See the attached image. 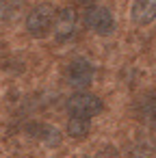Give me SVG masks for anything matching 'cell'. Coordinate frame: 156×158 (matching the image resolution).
Here are the masks:
<instances>
[{"label":"cell","instance_id":"cell-2","mask_svg":"<svg viewBox=\"0 0 156 158\" xmlns=\"http://www.w3.org/2000/svg\"><path fill=\"white\" fill-rule=\"evenodd\" d=\"M65 108L70 113V117H80V119H91L95 115H100L104 110V102L100 95L89 93V91H78L74 95L67 98Z\"/></svg>","mask_w":156,"mask_h":158},{"label":"cell","instance_id":"cell-6","mask_svg":"<svg viewBox=\"0 0 156 158\" xmlns=\"http://www.w3.org/2000/svg\"><path fill=\"white\" fill-rule=\"evenodd\" d=\"M130 20L137 26H147L156 20V0H132Z\"/></svg>","mask_w":156,"mask_h":158},{"label":"cell","instance_id":"cell-3","mask_svg":"<svg viewBox=\"0 0 156 158\" xmlns=\"http://www.w3.org/2000/svg\"><path fill=\"white\" fill-rule=\"evenodd\" d=\"M85 26L95 33V35H113L115 28H117V22H115V15L108 7H100V5H93V7H87L85 11Z\"/></svg>","mask_w":156,"mask_h":158},{"label":"cell","instance_id":"cell-8","mask_svg":"<svg viewBox=\"0 0 156 158\" xmlns=\"http://www.w3.org/2000/svg\"><path fill=\"white\" fill-rule=\"evenodd\" d=\"M26 132H28L33 139L46 143L48 147H57V145H61V132H59L54 126H50V123H41V121H37V123H28V126H26Z\"/></svg>","mask_w":156,"mask_h":158},{"label":"cell","instance_id":"cell-11","mask_svg":"<svg viewBox=\"0 0 156 158\" xmlns=\"http://www.w3.org/2000/svg\"><path fill=\"white\" fill-rule=\"evenodd\" d=\"M150 156H152V149H150L147 145H137V147H132L130 154H128V158H150Z\"/></svg>","mask_w":156,"mask_h":158},{"label":"cell","instance_id":"cell-4","mask_svg":"<svg viewBox=\"0 0 156 158\" xmlns=\"http://www.w3.org/2000/svg\"><path fill=\"white\" fill-rule=\"evenodd\" d=\"M93 78H95V65L89 59L78 56V59L70 61L65 67V80L74 89H87L93 82Z\"/></svg>","mask_w":156,"mask_h":158},{"label":"cell","instance_id":"cell-10","mask_svg":"<svg viewBox=\"0 0 156 158\" xmlns=\"http://www.w3.org/2000/svg\"><path fill=\"white\" fill-rule=\"evenodd\" d=\"M91 130V119H80V117H70L67 119V134L72 139H85Z\"/></svg>","mask_w":156,"mask_h":158},{"label":"cell","instance_id":"cell-9","mask_svg":"<svg viewBox=\"0 0 156 158\" xmlns=\"http://www.w3.org/2000/svg\"><path fill=\"white\" fill-rule=\"evenodd\" d=\"M26 5V0H0V24L15 20Z\"/></svg>","mask_w":156,"mask_h":158},{"label":"cell","instance_id":"cell-12","mask_svg":"<svg viewBox=\"0 0 156 158\" xmlns=\"http://www.w3.org/2000/svg\"><path fill=\"white\" fill-rule=\"evenodd\" d=\"M74 2H78V5H82V7H93L98 0H74Z\"/></svg>","mask_w":156,"mask_h":158},{"label":"cell","instance_id":"cell-7","mask_svg":"<svg viewBox=\"0 0 156 158\" xmlns=\"http://www.w3.org/2000/svg\"><path fill=\"white\" fill-rule=\"evenodd\" d=\"M137 115L145 126L156 128V89L145 91L137 100Z\"/></svg>","mask_w":156,"mask_h":158},{"label":"cell","instance_id":"cell-5","mask_svg":"<svg viewBox=\"0 0 156 158\" xmlns=\"http://www.w3.org/2000/svg\"><path fill=\"white\" fill-rule=\"evenodd\" d=\"M78 31V15L72 7H63L57 11L54 24H52V35L57 44H67L76 37Z\"/></svg>","mask_w":156,"mask_h":158},{"label":"cell","instance_id":"cell-1","mask_svg":"<svg viewBox=\"0 0 156 158\" xmlns=\"http://www.w3.org/2000/svg\"><path fill=\"white\" fill-rule=\"evenodd\" d=\"M57 18V9L50 2L35 5L26 15V33L35 39H44L52 33V24Z\"/></svg>","mask_w":156,"mask_h":158}]
</instances>
